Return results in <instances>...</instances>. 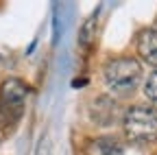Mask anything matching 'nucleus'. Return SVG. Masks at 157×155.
<instances>
[{
  "label": "nucleus",
  "mask_w": 157,
  "mask_h": 155,
  "mask_svg": "<svg viewBox=\"0 0 157 155\" xmlns=\"http://www.w3.org/2000/svg\"><path fill=\"white\" fill-rule=\"evenodd\" d=\"M107 87L118 96H129L137 90L142 81V66L133 57H116L103 68Z\"/></svg>",
  "instance_id": "nucleus-1"
},
{
  "label": "nucleus",
  "mask_w": 157,
  "mask_h": 155,
  "mask_svg": "<svg viewBox=\"0 0 157 155\" xmlns=\"http://www.w3.org/2000/svg\"><path fill=\"white\" fill-rule=\"evenodd\" d=\"M35 155H50V138H48V133H44L42 138H39V144H37V153Z\"/></svg>",
  "instance_id": "nucleus-9"
},
{
  "label": "nucleus",
  "mask_w": 157,
  "mask_h": 155,
  "mask_svg": "<svg viewBox=\"0 0 157 155\" xmlns=\"http://www.w3.org/2000/svg\"><path fill=\"white\" fill-rule=\"evenodd\" d=\"M144 96L148 99V103L153 105V109H157V70H153L148 74V79L144 83Z\"/></svg>",
  "instance_id": "nucleus-8"
},
{
  "label": "nucleus",
  "mask_w": 157,
  "mask_h": 155,
  "mask_svg": "<svg viewBox=\"0 0 157 155\" xmlns=\"http://www.w3.org/2000/svg\"><path fill=\"white\" fill-rule=\"evenodd\" d=\"M29 85L20 79H7L0 85V125L13 127L24 111Z\"/></svg>",
  "instance_id": "nucleus-3"
},
{
  "label": "nucleus",
  "mask_w": 157,
  "mask_h": 155,
  "mask_svg": "<svg viewBox=\"0 0 157 155\" xmlns=\"http://www.w3.org/2000/svg\"><path fill=\"white\" fill-rule=\"evenodd\" d=\"M0 140H2V135H0Z\"/></svg>",
  "instance_id": "nucleus-10"
},
{
  "label": "nucleus",
  "mask_w": 157,
  "mask_h": 155,
  "mask_svg": "<svg viewBox=\"0 0 157 155\" xmlns=\"http://www.w3.org/2000/svg\"><path fill=\"white\" fill-rule=\"evenodd\" d=\"M96 31H98V11L92 13L87 20L83 22L81 33H78V44H81L83 48H87L90 44H94V40H96Z\"/></svg>",
  "instance_id": "nucleus-6"
},
{
  "label": "nucleus",
  "mask_w": 157,
  "mask_h": 155,
  "mask_svg": "<svg viewBox=\"0 0 157 155\" xmlns=\"http://www.w3.org/2000/svg\"><path fill=\"white\" fill-rule=\"evenodd\" d=\"M96 146L101 155H124V144L118 138H101Z\"/></svg>",
  "instance_id": "nucleus-7"
},
{
  "label": "nucleus",
  "mask_w": 157,
  "mask_h": 155,
  "mask_svg": "<svg viewBox=\"0 0 157 155\" xmlns=\"http://www.w3.org/2000/svg\"><path fill=\"white\" fill-rule=\"evenodd\" d=\"M137 52H140V57L157 68V29H146L142 31L140 35H137Z\"/></svg>",
  "instance_id": "nucleus-4"
},
{
  "label": "nucleus",
  "mask_w": 157,
  "mask_h": 155,
  "mask_svg": "<svg viewBox=\"0 0 157 155\" xmlns=\"http://www.w3.org/2000/svg\"><path fill=\"white\" fill-rule=\"evenodd\" d=\"M122 131L133 144L157 140V109L148 105H133L122 114Z\"/></svg>",
  "instance_id": "nucleus-2"
},
{
  "label": "nucleus",
  "mask_w": 157,
  "mask_h": 155,
  "mask_svg": "<svg viewBox=\"0 0 157 155\" xmlns=\"http://www.w3.org/2000/svg\"><path fill=\"white\" fill-rule=\"evenodd\" d=\"M113 109H116V103L111 99H107V96H101V99L96 101L92 114H94V118L98 120V125H113V120H116Z\"/></svg>",
  "instance_id": "nucleus-5"
}]
</instances>
